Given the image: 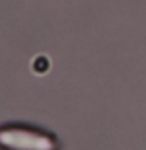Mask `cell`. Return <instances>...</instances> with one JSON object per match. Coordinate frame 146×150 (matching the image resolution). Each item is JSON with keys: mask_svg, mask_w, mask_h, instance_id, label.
I'll list each match as a JSON object with an SVG mask.
<instances>
[{"mask_svg": "<svg viewBox=\"0 0 146 150\" xmlns=\"http://www.w3.org/2000/svg\"><path fill=\"white\" fill-rule=\"evenodd\" d=\"M0 144L10 150H54V142L48 136L26 128L0 130Z\"/></svg>", "mask_w": 146, "mask_h": 150, "instance_id": "6da1fadb", "label": "cell"}]
</instances>
